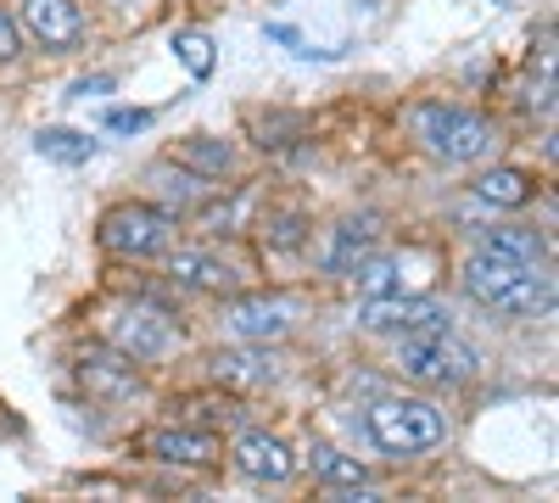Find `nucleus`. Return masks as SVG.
<instances>
[{"mask_svg": "<svg viewBox=\"0 0 559 503\" xmlns=\"http://www.w3.org/2000/svg\"><path fill=\"white\" fill-rule=\"evenodd\" d=\"M464 291H471L481 308L537 319V313L554 308V274H548V263H521V258L476 247V258L464 263Z\"/></svg>", "mask_w": 559, "mask_h": 503, "instance_id": "nucleus-1", "label": "nucleus"}, {"mask_svg": "<svg viewBox=\"0 0 559 503\" xmlns=\"http://www.w3.org/2000/svg\"><path fill=\"white\" fill-rule=\"evenodd\" d=\"M414 134L442 163H481L498 146V129L487 118L464 112V107H448V101H419L414 107Z\"/></svg>", "mask_w": 559, "mask_h": 503, "instance_id": "nucleus-2", "label": "nucleus"}, {"mask_svg": "<svg viewBox=\"0 0 559 503\" xmlns=\"http://www.w3.org/2000/svg\"><path fill=\"white\" fill-rule=\"evenodd\" d=\"M369 442H376L381 453H392V459H408V453H426L448 436V420L442 408L426 403V397H381L376 408H369Z\"/></svg>", "mask_w": 559, "mask_h": 503, "instance_id": "nucleus-3", "label": "nucleus"}, {"mask_svg": "<svg viewBox=\"0 0 559 503\" xmlns=\"http://www.w3.org/2000/svg\"><path fill=\"white\" fill-rule=\"evenodd\" d=\"M397 363H403V375H414V381L448 386V381H471L481 358H476V347H464L453 331H419V336H403Z\"/></svg>", "mask_w": 559, "mask_h": 503, "instance_id": "nucleus-4", "label": "nucleus"}, {"mask_svg": "<svg viewBox=\"0 0 559 503\" xmlns=\"http://www.w3.org/2000/svg\"><path fill=\"white\" fill-rule=\"evenodd\" d=\"M168 213H157V207H140V202H129V207H112L107 218H102V247L107 252H118V258H157L163 247H168Z\"/></svg>", "mask_w": 559, "mask_h": 503, "instance_id": "nucleus-5", "label": "nucleus"}, {"mask_svg": "<svg viewBox=\"0 0 559 503\" xmlns=\"http://www.w3.org/2000/svg\"><path fill=\"white\" fill-rule=\"evenodd\" d=\"M358 325L364 331H376V336H419V331H448V308L431 302V297H369L364 313H358Z\"/></svg>", "mask_w": 559, "mask_h": 503, "instance_id": "nucleus-6", "label": "nucleus"}, {"mask_svg": "<svg viewBox=\"0 0 559 503\" xmlns=\"http://www.w3.org/2000/svg\"><path fill=\"white\" fill-rule=\"evenodd\" d=\"M23 28L45 45V51H68L84 34V17L73 0H23Z\"/></svg>", "mask_w": 559, "mask_h": 503, "instance_id": "nucleus-7", "label": "nucleus"}, {"mask_svg": "<svg viewBox=\"0 0 559 503\" xmlns=\"http://www.w3.org/2000/svg\"><path fill=\"white\" fill-rule=\"evenodd\" d=\"M112 342L129 358H157V352L174 347V325H168L163 313H152V308H134V313H123L118 325H112Z\"/></svg>", "mask_w": 559, "mask_h": 503, "instance_id": "nucleus-8", "label": "nucleus"}, {"mask_svg": "<svg viewBox=\"0 0 559 503\" xmlns=\"http://www.w3.org/2000/svg\"><path fill=\"white\" fill-rule=\"evenodd\" d=\"M236 470L252 476V481H286V476L297 470V459H292V447L280 442V436L252 431V436L236 442Z\"/></svg>", "mask_w": 559, "mask_h": 503, "instance_id": "nucleus-9", "label": "nucleus"}, {"mask_svg": "<svg viewBox=\"0 0 559 503\" xmlns=\"http://www.w3.org/2000/svg\"><path fill=\"white\" fill-rule=\"evenodd\" d=\"M229 331L241 342H280L292 331V308L286 302H269V297H241L229 308Z\"/></svg>", "mask_w": 559, "mask_h": 503, "instance_id": "nucleus-10", "label": "nucleus"}, {"mask_svg": "<svg viewBox=\"0 0 559 503\" xmlns=\"http://www.w3.org/2000/svg\"><path fill=\"white\" fill-rule=\"evenodd\" d=\"M174 280L197 286V291H236L241 274L218 258H207V252H174Z\"/></svg>", "mask_w": 559, "mask_h": 503, "instance_id": "nucleus-11", "label": "nucleus"}, {"mask_svg": "<svg viewBox=\"0 0 559 503\" xmlns=\"http://www.w3.org/2000/svg\"><path fill=\"white\" fill-rule=\"evenodd\" d=\"M146 447L168 465H213L218 459V442L207 431H152Z\"/></svg>", "mask_w": 559, "mask_h": 503, "instance_id": "nucleus-12", "label": "nucleus"}, {"mask_svg": "<svg viewBox=\"0 0 559 503\" xmlns=\"http://www.w3.org/2000/svg\"><path fill=\"white\" fill-rule=\"evenodd\" d=\"M274 375H280L274 358L247 352V347H229L213 358V381H224V386H274Z\"/></svg>", "mask_w": 559, "mask_h": 503, "instance_id": "nucleus-13", "label": "nucleus"}, {"mask_svg": "<svg viewBox=\"0 0 559 503\" xmlns=\"http://www.w3.org/2000/svg\"><path fill=\"white\" fill-rule=\"evenodd\" d=\"M476 196H481L487 207H526V202L537 196V185H532L526 168H492V173L476 179Z\"/></svg>", "mask_w": 559, "mask_h": 503, "instance_id": "nucleus-14", "label": "nucleus"}, {"mask_svg": "<svg viewBox=\"0 0 559 503\" xmlns=\"http://www.w3.org/2000/svg\"><path fill=\"white\" fill-rule=\"evenodd\" d=\"M369 247H376V218H347L336 230V247L324 252V263H331V274H353Z\"/></svg>", "mask_w": 559, "mask_h": 503, "instance_id": "nucleus-15", "label": "nucleus"}, {"mask_svg": "<svg viewBox=\"0 0 559 503\" xmlns=\"http://www.w3.org/2000/svg\"><path fill=\"white\" fill-rule=\"evenodd\" d=\"M79 375H84V386L96 392V397H129L134 392V363H123V358H84L79 363Z\"/></svg>", "mask_w": 559, "mask_h": 503, "instance_id": "nucleus-16", "label": "nucleus"}, {"mask_svg": "<svg viewBox=\"0 0 559 503\" xmlns=\"http://www.w3.org/2000/svg\"><path fill=\"white\" fill-rule=\"evenodd\" d=\"M313 476H319L324 487H336V492H358V487L369 481L364 465L347 459V453H336V447H313Z\"/></svg>", "mask_w": 559, "mask_h": 503, "instance_id": "nucleus-17", "label": "nucleus"}, {"mask_svg": "<svg viewBox=\"0 0 559 503\" xmlns=\"http://www.w3.org/2000/svg\"><path fill=\"white\" fill-rule=\"evenodd\" d=\"M481 247L503 252V258H521V263H548V241L537 230H487Z\"/></svg>", "mask_w": 559, "mask_h": 503, "instance_id": "nucleus-18", "label": "nucleus"}, {"mask_svg": "<svg viewBox=\"0 0 559 503\" xmlns=\"http://www.w3.org/2000/svg\"><path fill=\"white\" fill-rule=\"evenodd\" d=\"M39 157H51V163H90V157H96V141H90V134H73V129H45L39 134Z\"/></svg>", "mask_w": 559, "mask_h": 503, "instance_id": "nucleus-19", "label": "nucleus"}, {"mask_svg": "<svg viewBox=\"0 0 559 503\" xmlns=\"http://www.w3.org/2000/svg\"><path fill=\"white\" fill-rule=\"evenodd\" d=\"M174 57L185 62V73H191V79H207V73L218 68L213 39H207V34H174Z\"/></svg>", "mask_w": 559, "mask_h": 503, "instance_id": "nucleus-20", "label": "nucleus"}, {"mask_svg": "<svg viewBox=\"0 0 559 503\" xmlns=\"http://www.w3.org/2000/svg\"><path fill=\"white\" fill-rule=\"evenodd\" d=\"M152 179L163 185V196L179 202V207H197V202H202V179H197V173H185V168H157Z\"/></svg>", "mask_w": 559, "mask_h": 503, "instance_id": "nucleus-21", "label": "nucleus"}, {"mask_svg": "<svg viewBox=\"0 0 559 503\" xmlns=\"http://www.w3.org/2000/svg\"><path fill=\"white\" fill-rule=\"evenodd\" d=\"M353 280H358L364 297H386V291H397V263L392 258H376V263L353 268Z\"/></svg>", "mask_w": 559, "mask_h": 503, "instance_id": "nucleus-22", "label": "nucleus"}, {"mask_svg": "<svg viewBox=\"0 0 559 503\" xmlns=\"http://www.w3.org/2000/svg\"><path fill=\"white\" fill-rule=\"evenodd\" d=\"M179 163H191V168H207V173H224L229 168V146H207V141H191L179 152Z\"/></svg>", "mask_w": 559, "mask_h": 503, "instance_id": "nucleus-23", "label": "nucleus"}, {"mask_svg": "<svg viewBox=\"0 0 559 503\" xmlns=\"http://www.w3.org/2000/svg\"><path fill=\"white\" fill-rule=\"evenodd\" d=\"M263 236H269L274 247H297V241H302V218H274Z\"/></svg>", "mask_w": 559, "mask_h": 503, "instance_id": "nucleus-24", "label": "nucleus"}, {"mask_svg": "<svg viewBox=\"0 0 559 503\" xmlns=\"http://www.w3.org/2000/svg\"><path fill=\"white\" fill-rule=\"evenodd\" d=\"M23 51V39H17V23L7 17V12H0V62H7V57H17Z\"/></svg>", "mask_w": 559, "mask_h": 503, "instance_id": "nucleus-25", "label": "nucleus"}, {"mask_svg": "<svg viewBox=\"0 0 559 503\" xmlns=\"http://www.w3.org/2000/svg\"><path fill=\"white\" fill-rule=\"evenodd\" d=\"M107 123H112V129H146V123H152V112H112Z\"/></svg>", "mask_w": 559, "mask_h": 503, "instance_id": "nucleus-26", "label": "nucleus"}]
</instances>
